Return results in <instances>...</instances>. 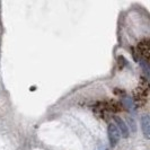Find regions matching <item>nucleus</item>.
<instances>
[{
  "mask_svg": "<svg viewBox=\"0 0 150 150\" xmlns=\"http://www.w3.org/2000/svg\"><path fill=\"white\" fill-rule=\"evenodd\" d=\"M107 133H108V140L112 147H115L121 139V133L119 129L116 128V125L114 123H110L107 127Z\"/></svg>",
  "mask_w": 150,
  "mask_h": 150,
  "instance_id": "nucleus-1",
  "label": "nucleus"
},
{
  "mask_svg": "<svg viewBox=\"0 0 150 150\" xmlns=\"http://www.w3.org/2000/svg\"><path fill=\"white\" fill-rule=\"evenodd\" d=\"M114 124L116 125V128L119 129V131H120V133H121V137H123V138H129V135H130V130H129V127L125 121H123L121 117H119V116H114Z\"/></svg>",
  "mask_w": 150,
  "mask_h": 150,
  "instance_id": "nucleus-2",
  "label": "nucleus"
},
{
  "mask_svg": "<svg viewBox=\"0 0 150 150\" xmlns=\"http://www.w3.org/2000/svg\"><path fill=\"white\" fill-rule=\"evenodd\" d=\"M138 49H139V53L141 55V59L148 61L149 58V42L148 40H143L138 44Z\"/></svg>",
  "mask_w": 150,
  "mask_h": 150,
  "instance_id": "nucleus-3",
  "label": "nucleus"
},
{
  "mask_svg": "<svg viewBox=\"0 0 150 150\" xmlns=\"http://www.w3.org/2000/svg\"><path fill=\"white\" fill-rule=\"evenodd\" d=\"M141 129H142V132L144 137L147 139L150 138V119L149 115H144L142 119H141Z\"/></svg>",
  "mask_w": 150,
  "mask_h": 150,
  "instance_id": "nucleus-4",
  "label": "nucleus"
},
{
  "mask_svg": "<svg viewBox=\"0 0 150 150\" xmlns=\"http://www.w3.org/2000/svg\"><path fill=\"white\" fill-rule=\"evenodd\" d=\"M128 121H129V125H130V129H131L133 132H135V130H137V127H135L134 120H131V117H129ZM129 125H128V127H129ZM130 129H129V130H130Z\"/></svg>",
  "mask_w": 150,
  "mask_h": 150,
  "instance_id": "nucleus-5",
  "label": "nucleus"
}]
</instances>
